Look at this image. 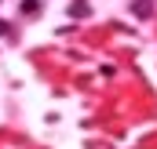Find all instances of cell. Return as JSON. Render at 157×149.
<instances>
[{"label": "cell", "mask_w": 157, "mask_h": 149, "mask_svg": "<svg viewBox=\"0 0 157 149\" xmlns=\"http://www.w3.org/2000/svg\"><path fill=\"white\" fill-rule=\"evenodd\" d=\"M70 15H73V18H88V15H91V7L80 0V4H73V7H70Z\"/></svg>", "instance_id": "2"}, {"label": "cell", "mask_w": 157, "mask_h": 149, "mask_svg": "<svg viewBox=\"0 0 157 149\" xmlns=\"http://www.w3.org/2000/svg\"><path fill=\"white\" fill-rule=\"evenodd\" d=\"M40 11V0H26V4H22V15H37Z\"/></svg>", "instance_id": "3"}, {"label": "cell", "mask_w": 157, "mask_h": 149, "mask_svg": "<svg viewBox=\"0 0 157 149\" xmlns=\"http://www.w3.org/2000/svg\"><path fill=\"white\" fill-rule=\"evenodd\" d=\"M132 15H135V18H150V15H154V4H150V0H132Z\"/></svg>", "instance_id": "1"}, {"label": "cell", "mask_w": 157, "mask_h": 149, "mask_svg": "<svg viewBox=\"0 0 157 149\" xmlns=\"http://www.w3.org/2000/svg\"><path fill=\"white\" fill-rule=\"evenodd\" d=\"M4 33H7V22H0V37H4Z\"/></svg>", "instance_id": "4"}]
</instances>
